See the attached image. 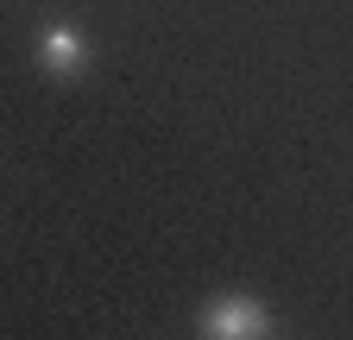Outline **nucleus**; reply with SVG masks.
I'll return each mask as SVG.
<instances>
[{
	"label": "nucleus",
	"mask_w": 353,
	"mask_h": 340,
	"mask_svg": "<svg viewBox=\"0 0 353 340\" xmlns=\"http://www.w3.org/2000/svg\"><path fill=\"white\" fill-rule=\"evenodd\" d=\"M196 328L208 340H259V334H272V309H265L259 296H246V290H228V296H214L202 309Z\"/></svg>",
	"instance_id": "f257e3e1"
},
{
	"label": "nucleus",
	"mask_w": 353,
	"mask_h": 340,
	"mask_svg": "<svg viewBox=\"0 0 353 340\" xmlns=\"http://www.w3.org/2000/svg\"><path fill=\"white\" fill-rule=\"evenodd\" d=\"M32 51H38V70L57 76V82H76V76L88 70V38H82V25H70V19H44L38 38H32Z\"/></svg>",
	"instance_id": "f03ea898"
}]
</instances>
